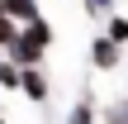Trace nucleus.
<instances>
[{
    "label": "nucleus",
    "mask_w": 128,
    "mask_h": 124,
    "mask_svg": "<svg viewBox=\"0 0 128 124\" xmlns=\"http://www.w3.org/2000/svg\"><path fill=\"white\" fill-rule=\"evenodd\" d=\"M90 62H95L100 72L119 67V43H109V38H95V48H90Z\"/></svg>",
    "instance_id": "3"
},
{
    "label": "nucleus",
    "mask_w": 128,
    "mask_h": 124,
    "mask_svg": "<svg viewBox=\"0 0 128 124\" xmlns=\"http://www.w3.org/2000/svg\"><path fill=\"white\" fill-rule=\"evenodd\" d=\"M86 10H90V14H109V10H114V0H86Z\"/></svg>",
    "instance_id": "7"
},
{
    "label": "nucleus",
    "mask_w": 128,
    "mask_h": 124,
    "mask_svg": "<svg viewBox=\"0 0 128 124\" xmlns=\"http://www.w3.org/2000/svg\"><path fill=\"white\" fill-rule=\"evenodd\" d=\"M0 124H5V119H0Z\"/></svg>",
    "instance_id": "8"
},
{
    "label": "nucleus",
    "mask_w": 128,
    "mask_h": 124,
    "mask_svg": "<svg viewBox=\"0 0 128 124\" xmlns=\"http://www.w3.org/2000/svg\"><path fill=\"white\" fill-rule=\"evenodd\" d=\"M66 124H95V105H90V100H81V105L71 110V119H66Z\"/></svg>",
    "instance_id": "6"
},
{
    "label": "nucleus",
    "mask_w": 128,
    "mask_h": 124,
    "mask_svg": "<svg viewBox=\"0 0 128 124\" xmlns=\"http://www.w3.org/2000/svg\"><path fill=\"white\" fill-rule=\"evenodd\" d=\"M104 38H109V43H119V48L128 43V19H124V14H109V33H104Z\"/></svg>",
    "instance_id": "4"
},
{
    "label": "nucleus",
    "mask_w": 128,
    "mask_h": 124,
    "mask_svg": "<svg viewBox=\"0 0 128 124\" xmlns=\"http://www.w3.org/2000/svg\"><path fill=\"white\" fill-rule=\"evenodd\" d=\"M0 14L10 24H28V19H38V0H0Z\"/></svg>",
    "instance_id": "2"
},
{
    "label": "nucleus",
    "mask_w": 128,
    "mask_h": 124,
    "mask_svg": "<svg viewBox=\"0 0 128 124\" xmlns=\"http://www.w3.org/2000/svg\"><path fill=\"white\" fill-rule=\"evenodd\" d=\"M0 86H5V91H19V67H14L10 57H0Z\"/></svg>",
    "instance_id": "5"
},
{
    "label": "nucleus",
    "mask_w": 128,
    "mask_h": 124,
    "mask_svg": "<svg viewBox=\"0 0 128 124\" xmlns=\"http://www.w3.org/2000/svg\"><path fill=\"white\" fill-rule=\"evenodd\" d=\"M19 91H24L28 100L43 105V100H48V81H43V72H38V67H19Z\"/></svg>",
    "instance_id": "1"
}]
</instances>
